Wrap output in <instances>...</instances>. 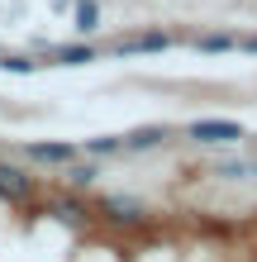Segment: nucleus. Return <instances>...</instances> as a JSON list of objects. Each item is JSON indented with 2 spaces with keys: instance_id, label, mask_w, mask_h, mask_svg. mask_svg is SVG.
<instances>
[{
  "instance_id": "nucleus-1",
  "label": "nucleus",
  "mask_w": 257,
  "mask_h": 262,
  "mask_svg": "<svg viewBox=\"0 0 257 262\" xmlns=\"http://www.w3.org/2000/svg\"><path fill=\"white\" fill-rule=\"evenodd\" d=\"M191 138L195 143H238V138H243V124H233V119H195Z\"/></svg>"
},
{
  "instance_id": "nucleus-2",
  "label": "nucleus",
  "mask_w": 257,
  "mask_h": 262,
  "mask_svg": "<svg viewBox=\"0 0 257 262\" xmlns=\"http://www.w3.org/2000/svg\"><path fill=\"white\" fill-rule=\"evenodd\" d=\"M29 191H34V181H29L19 167L0 162V200H29Z\"/></svg>"
},
{
  "instance_id": "nucleus-3",
  "label": "nucleus",
  "mask_w": 257,
  "mask_h": 262,
  "mask_svg": "<svg viewBox=\"0 0 257 262\" xmlns=\"http://www.w3.org/2000/svg\"><path fill=\"white\" fill-rule=\"evenodd\" d=\"M167 48H172L167 34H143V38H133V43H119V53H167Z\"/></svg>"
},
{
  "instance_id": "nucleus-4",
  "label": "nucleus",
  "mask_w": 257,
  "mask_h": 262,
  "mask_svg": "<svg viewBox=\"0 0 257 262\" xmlns=\"http://www.w3.org/2000/svg\"><path fill=\"white\" fill-rule=\"evenodd\" d=\"M29 152H34L38 162H72V152H77V148H72V143H34Z\"/></svg>"
},
{
  "instance_id": "nucleus-5",
  "label": "nucleus",
  "mask_w": 257,
  "mask_h": 262,
  "mask_svg": "<svg viewBox=\"0 0 257 262\" xmlns=\"http://www.w3.org/2000/svg\"><path fill=\"white\" fill-rule=\"evenodd\" d=\"M162 138H167V129L148 124V129H133V134H124V148H153V143H162Z\"/></svg>"
},
{
  "instance_id": "nucleus-6",
  "label": "nucleus",
  "mask_w": 257,
  "mask_h": 262,
  "mask_svg": "<svg viewBox=\"0 0 257 262\" xmlns=\"http://www.w3.org/2000/svg\"><path fill=\"white\" fill-rule=\"evenodd\" d=\"M105 214H110V220H119V224H133V220H143L138 214V205H133V200H105Z\"/></svg>"
},
{
  "instance_id": "nucleus-7",
  "label": "nucleus",
  "mask_w": 257,
  "mask_h": 262,
  "mask_svg": "<svg viewBox=\"0 0 257 262\" xmlns=\"http://www.w3.org/2000/svg\"><path fill=\"white\" fill-rule=\"evenodd\" d=\"M57 62L62 67H86V62H96V53L86 43H72V48H57Z\"/></svg>"
},
{
  "instance_id": "nucleus-8",
  "label": "nucleus",
  "mask_w": 257,
  "mask_h": 262,
  "mask_svg": "<svg viewBox=\"0 0 257 262\" xmlns=\"http://www.w3.org/2000/svg\"><path fill=\"white\" fill-rule=\"evenodd\" d=\"M96 19H100V5H96V0H77V29H81V34H90Z\"/></svg>"
},
{
  "instance_id": "nucleus-9",
  "label": "nucleus",
  "mask_w": 257,
  "mask_h": 262,
  "mask_svg": "<svg viewBox=\"0 0 257 262\" xmlns=\"http://www.w3.org/2000/svg\"><path fill=\"white\" fill-rule=\"evenodd\" d=\"M114 148H124V138H114V134H100L86 143V152H114Z\"/></svg>"
},
{
  "instance_id": "nucleus-10",
  "label": "nucleus",
  "mask_w": 257,
  "mask_h": 262,
  "mask_svg": "<svg viewBox=\"0 0 257 262\" xmlns=\"http://www.w3.org/2000/svg\"><path fill=\"white\" fill-rule=\"evenodd\" d=\"M0 67H5V72H19V76L34 72V62H29V57H0Z\"/></svg>"
},
{
  "instance_id": "nucleus-11",
  "label": "nucleus",
  "mask_w": 257,
  "mask_h": 262,
  "mask_svg": "<svg viewBox=\"0 0 257 262\" xmlns=\"http://www.w3.org/2000/svg\"><path fill=\"white\" fill-rule=\"evenodd\" d=\"M67 177L77 181V186H90V181H96V167H90V162H86V167H72Z\"/></svg>"
},
{
  "instance_id": "nucleus-12",
  "label": "nucleus",
  "mask_w": 257,
  "mask_h": 262,
  "mask_svg": "<svg viewBox=\"0 0 257 262\" xmlns=\"http://www.w3.org/2000/svg\"><path fill=\"white\" fill-rule=\"evenodd\" d=\"M200 48H205V53H224V48H233V43H229V38H205Z\"/></svg>"
},
{
  "instance_id": "nucleus-13",
  "label": "nucleus",
  "mask_w": 257,
  "mask_h": 262,
  "mask_svg": "<svg viewBox=\"0 0 257 262\" xmlns=\"http://www.w3.org/2000/svg\"><path fill=\"white\" fill-rule=\"evenodd\" d=\"M248 53H257V38H248Z\"/></svg>"
}]
</instances>
